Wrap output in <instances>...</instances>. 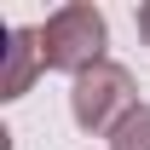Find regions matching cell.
<instances>
[{"label": "cell", "instance_id": "obj_3", "mask_svg": "<svg viewBox=\"0 0 150 150\" xmlns=\"http://www.w3.org/2000/svg\"><path fill=\"white\" fill-rule=\"evenodd\" d=\"M139 23H144V29H150V12H139Z\"/></svg>", "mask_w": 150, "mask_h": 150}, {"label": "cell", "instance_id": "obj_1", "mask_svg": "<svg viewBox=\"0 0 150 150\" xmlns=\"http://www.w3.org/2000/svg\"><path fill=\"white\" fill-rule=\"evenodd\" d=\"M98 46H104V23H98V12H87V6H75V12H58L52 29H46V64H87V58H98Z\"/></svg>", "mask_w": 150, "mask_h": 150}, {"label": "cell", "instance_id": "obj_2", "mask_svg": "<svg viewBox=\"0 0 150 150\" xmlns=\"http://www.w3.org/2000/svg\"><path fill=\"white\" fill-rule=\"evenodd\" d=\"M115 150H150V110L127 115V127L115 133Z\"/></svg>", "mask_w": 150, "mask_h": 150}]
</instances>
